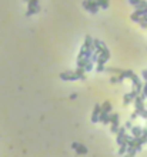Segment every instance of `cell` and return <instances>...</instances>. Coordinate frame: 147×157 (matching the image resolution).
Segmentation results:
<instances>
[{"label":"cell","mask_w":147,"mask_h":157,"mask_svg":"<svg viewBox=\"0 0 147 157\" xmlns=\"http://www.w3.org/2000/svg\"><path fill=\"white\" fill-rule=\"evenodd\" d=\"M119 120H120V116L117 114V113H110V124H111V133H114L117 134V131L120 129V123H119Z\"/></svg>","instance_id":"6da1fadb"},{"label":"cell","mask_w":147,"mask_h":157,"mask_svg":"<svg viewBox=\"0 0 147 157\" xmlns=\"http://www.w3.org/2000/svg\"><path fill=\"white\" fill-rule=\"evenodd\" d=\"M144 100H146V96H144L143 93H140V94L134 98V107H136V110L139 111V116H140V111H143L144 109H146Z\"/></svg>","instance_id":"7a4b0ae2"},{"label":"cell","mask_w":147,"mask_h":157,"mask_svg":"<svg viewBox=\"0 0 147 157\" xmlns=\"http://www.w3.org/2000/svg\"><path fill=\"white\" fill-rule=\"evenodd\" d=\"M60 78L64 80V81H74V80H80L79 76L74 73V70H67V72L60 73Z\"/></svg>","instance_id":"3957f363"},{"label":"cell","mask_w":147,"mask_h":157,"mask_svg":"<svg viewBox=\"0 0 147 157\" xmlns=\"http://www.w3.org/2000/svg\"><path fill=\"white\" fill-rule=\"evenodd\" d=\"M82 4H83V7L87 12H90V13H93V14H96L97 12H99V7H100L97 3H93V1H90V0H83Z\"/></svg>","instance_id":"277c9868"},{"label":"cell","mask_w":147,"mask_h":157,"mask_svg":"<svg viewBox=\"0 0 147 157\" xmlns=\"http://www.w3.org/2000/svg\"><path fill=\"white\" fill-rule=\"evenodd\" d=\"M140 93L139 92H136L134 89H131V92L127 93V94H124V97H123V104L124 106H128L131 101H134V98L139 96Z\"/></svg>","instance_id":"5b68a950"},{"label":"cell","mask_w":147,"mask_h":157,"mask_svg":"<svg viewBox=\"0 0 147 157\" xmlns=\"http://www.w3.org/2000/svg\"><path fill=\"white\" fill-rule=\"evenodd\" d=\"M124 141H126V127H120L119 131H117V134H116V143L120 146Z\"/></svg>","instance_id":"8992f818"},{"label":"cell","mask_w":147,"mask_h":157,"mask_svg":"<svg viewBox=\"0 0 147 157\" xmlns=\"http://www.w3.org/2000/svg\"><path fill=\"white\" fill-rule=\"evenodd\" d=\"M100 113H102V104H94L93 113H91V121H93V123H97V121H99Z\"/></svg>","instance_id":"52a82bcc"},{"label":"cell","mask_w":147,"mask_h":157,"mask_svg":"<svg viewBox=\"0 0 147 157\" xmlns=\"http://www.w3.org/2000/svg\"><path fill=\"white\" fill-rule=\"evenodd\" d=\"M131 6H134L136 9H144L147 7V1L146 0H128Z\"/></svg>","instance_id":"ba28073f"},{"label":"cell","mask_w":147,"mask_h":157,"mask_svg":"<svg viewBox=\"0 0 147 157\" xmlns=\"http://www.w3.org/2000/svg\"><path fill=\"white\" fill-rule=\"evenodd\" d=\"M143 134V129H141L140 126H133V129H131V136L136 138H139Z\"/></svg>","instance_id":"9c48e42d"},{"label":"cell","mask_w":147,"mask_h":157,"mask_svg":"<svg viewBox=\"0 0 147 157\" xmlns=\"http://www.w3.org/2000/svg\"><path fill=\"white\" fill-rule=\"evenodd\" d=\"M99 121H102L103 124H109L110 123V113H104V111H102V113H100Z\"/></svg>","instance_id":"30bf717a"},{"label":"cell","mask_w":147,"mask_h":157,"mask_svg":"<svg viewBox=\"0 0 147 157\" xmlns=\"http://www.w3.org/2000/svg\"><path fill=\"white\" fill-rule=\"evenodd\" d=\"M86 49H91L93 52H94V47H93V39H91V36H86V40H84V44H83Z\"/></svg>","instance_id":"8fae6325"},{"label":"cell","mask_w":147,"mask_h":157,"mask_svg":"<svg viewBox=\"0 0 147 157\" xmlns=\"http://www.w3.org/2000/svg\"><path fill=\"white\" fill-rule=\"evenodd\" d=\"M74 73H76L77 76H79V78H82V80L86 78V69H84V67H77L76 70H74Z\"/></svg>","instance_id":"7c38bea8"},{"label":"cell","mask_w":147,"mask_h":157,"mask_svg":"<svg viewBox=\"0 0 147 157\" xmlns=\"http://www.w3.org/2000/svg\"><path fill=\"white\" fill-rule=\"evenodd\" d=\"M74 150H76L77 154H86V153H87V147H86L84 144H80V143H79Z\"/></svg>","instance_id":"4fadbf2b"},{"label":"cell","mask_w":147,"mask_h":157,"mask_svg":"<svg viewBox=\"0 0 147 157\" xmlns=\"http://www.w3.org/2000/svg\"><path fill=\"white\" fill-rule=\"evenodd\" d=\"M127 149H128V146H127V140L124 141L123 144H120V149H119V154L120 156H124L126 153H127Z\"/></svg>","instance_id":"5bb4252c"},{"label":"cell","mask_w":147,"mask_h":157,"mask_svg":"<svg viewBox=\"0 0 147 157\" xmlns=\"http://www.w3.org/2000/svg\"><path fill=\"white\" fill-rule=\"evenodd\" d=\"M102 111H104V113H110L111 111V103L110 101H104L102 104Z\"/></svg>","instance_id":"9a60e30c"},{"label":"cell","mask_w":147,"mask_h":157,"mask_svg":"<svg viewBox=\"0 0 147 157\" xmlns=\"http://www.w3.org/2000/svg\"><path fill=\"white\" fill-rule=\"evenodd\" d=\"M40 12V7L36 6V7H27V12H26V16H32V14L37 13Z\"/></svg>","instance_id":"2e32d148"},{"label":"cell","mask_w":147,"mask_h":157,"mask_svg":"<svg viewBox=\"0 0 147 157\" xmlns=\"http://www.w3.org/2000/svg\"><path fill=\"white\" fill-rule=\"evenodd\" d=\"M100 54H102V56H104L107 60L110 59V52H109V49L106 47V44H104V43H103V47H102V52H100Z\"/></svg>","instance_id":"e0dca14e"},{"label":"cell","mask_w":147,"mask_h":157,"mask_svg":"<svg viewBox=\"0 0 147 157\" xmlns=\"http://www.w3.org/2000/svg\"><path fill=\"white\" fill-rule=\"evenodd\" d=\"M110 0H99V6L100 7H103V9H107V7H109V3Z\"/></svg>","instance_id":"ac0fdd59"},{"label":"cell","mask_w":147,"mask_h":157,"mask_svg":"<svg viewBox=\"0 0 147 157\" xmlns=\"http://www.w3.org/2000/svg\"><path fill=\"white\" fill-rule=\"evenodd\" d=\"M93 64H94V63H93L91 60H89V61H87V64H86V67H84V69H86V72H90V70H93Z\"/></svg>","instance_id":"d6986e66"},{"label":"cell","mask_w":147,"mask_h":157,"mask_svg":"<svg viewBox=\"0 0 147 157\" xmlns=\"http://www.w3.org/2000/svg\"><path fill=\"white\" fill-rule=\"evenodd\" d=\"M124 127H126V130H131V129H133V120H127Z\"/></svg>","instance_id":"ffe728a7"},{"label":"cell","mask_w":147,"mask_h":157,"mask_svg":"<svg viewBox=\"0 0 147 157\" xmlns=\"http://www.w3.org/2000/svg\"><path fill=\"white\" fill-rule=\"evenodd\" d=\"M36 6H39V0H30L27 3V7H36Z\"/></svg>","instance_id":"44dd1931"},{"label":"cell","mask_w":147,"mask_h":157,"mask_svg":"<svg viewBox=\"0 0 147 157\" xmlns=\"http://www.w3.org/2000/svg\"><path fill=\"white\" fill-rule=\"evenodd\" d=\"M110 83H120V80H119V76H117V74L111 76V77H110Z\"/></svg>","instance_id":"7402d4cb"},{"label":"cell","mask_w":147,"mask_h":157,"mask_svg":"<svg viewBox=\"0 0 147 157\" xmlns=\"http://www.w3.org/2000/svg\"><path fill=\"white\" fill-rule=\"evenodd\" d=\"M137 117H139V111L134 110L133 113H131V117H130V120H136Z\"/></svg>","instance_id":"603a6c76"},{"label":"cell","mask_w":147,"mask_h":157,"mask_svg":"<svg viewBox=\"0 0 147 157\" xmlns=\"http://www.w3.org/2000/svg\"><path fill=\"white\" fill-rule=\"evenodd\" d=\"M106 70V67H104V64H97V72H104Z\"/></svg>","instance_id":"cb8c5ba5"},{"label":"cell","mask_w":147,"mask_h":157,"mask_svg":"<svg viewBox=\"0 0 147 157\" xmlns=\"http://www.w3.org/2000/svg\"><path fill=\"white\" fill-rule=\"evenodd\" d=\"M77 144H79V143H77V141H74V143L71 144V149H73V150H74V149H76V147H77Z\"/></svg>","instance_id":"d4e9b609"},{"label":"cell","mask_w":147,"mask_h":157,"mask_svg":"<svg viewBox=\"0 0 147 157\" xmlns=\"http://www.w3.org/2000/svg\"><path fill=\"white\" fill-rule=\"evenodd\" d=\"M90 1H93V3H97V4H99V0H90Z\"/></svg>","instance_id":"484cf974"},{"label":"cell","mask_w":147,"mask_h":157,"mask_svg":"<svg viewBox=\"0 0 147 157\" xmlns=\"http://www.w3.org/2000/svg\"><path fill=\"white\" fill-rule=\"evenodd\" d=\"M123 157H130V156H128V154H127V153H126V154H124V156H123Z\"/></svg>","instance_id":"4316f807"},{"label":"cell","mask_w":147,"mask_h":157,"mask_svg":"<svg viewBox=\"0 0 147 157\" xmlns=\"http://www.w3.org/2000/svg\"><path fill=\"white\" fill-rule=\"evenodd\" d=\"M24 1H27V3H29V1H30V0H24Z\"/></svg>","instance_id":"83f0119b"}]
</instances>
